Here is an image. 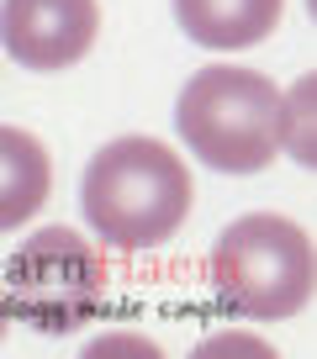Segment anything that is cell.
I'll return each instance as SVG.
<instances>
[{
    "label": "cell",
    "instance_id": "8",
    "mask_svg": "<svg viewBox=\"0 0 317 359\" xmlns=\"http://www.w3.org/2000/svg\"><path fill=\"white\" fill-rule=\"evenodd\" d=\"M281 148L296 164H312L317 158V143H312V74H302L281 95Z\"/></svg>",
    "mask_w": 317,
    "mask_h": 359
},
{
    "label": "cell",
    "instance_id": "2",
    "mask_svg": "<svg viewBox=\"0 0 317 359\" xmlns=\"http://www.w3.org/2000/svg\"><path fill=\"white\" fill-rule=\"evenodd\" d=\"M185 148L217 175H259L281 154V85L259 69L212 64L175 101Z\"/></svg>",
    "mask_w": 317,
    "mask_h": 359
},
{
    "label": "cell",
    "instance_id": "3",
    "mask_svg": "<svg viewBox=\"0 0 317 359\" xmlns=\"http://www.w3.org/2000/svg\"><path fill=\"white\" fill-rule=\"evenodd\" d=\"M212 296L227 317L285 323L312 302V238L281 212H249L212 243Z\"/></svg>",
    "mask_w": 317,
    "mask_h": 359
},
{
    "label": "cell",
    "instance_id": "1",
    "mask_svg": "<svg viewBox=\"0 0 317 359\" xmlns=\"http://www.w3.org/2000/svg\"><path fill=\"white\" fill-rule=\"evenodd\" d=\"M191 169L170 143L127 133L85 164L79 212L85 227L116 254H148L170 243L191 217Z\"/></svg>",
    "mask_w": 317,
    "mask_h": 359
},
{
    "label": "cell",
    "instance_id": "4",
    "mask_svg": "<svg viewBox=\"0 0 317 359\" xmlns=\"http://www.w3.org/2000/svg\"><path fill=\"white\" fill-rule=\"evenodd\" d=\"M106 259L95 243L74 233V227H37L22 238L11 254L0 291H6V312L16 323L37 327V333H79L95 323L106 306Z\"/></svg>",
    "mask_w": 317,
    "mask_h": 359
},
{
    "label": "cell",
    "instance_id": "5",
    "mask_svg": "<svg viewBox=\"0 0 317 359\" xmlns=\"http://www.w3.org/2000/svg\"><path fill=\"white\" fill-rule=\"evenodd\" d=\"M101 0H0V48L22 69H74L95 48Z\"/></svg>",
    "mask_w": 317,
    "mask_h": 359
},
{
    "label": "cell",
    "instance_id": "9",
    "mask_svg": "<svg viewBox=\"0 0 317 359\" xmlns=\"http://www.w3.org/2000/svg\"><path fill=\"white\" fill-rule=\"evenodd\" d=\"M206 348H254V354H264V344H254V338H217Z\"/></svg>",
    "mask_w": 317,
    "mask_h": 359
},
{
    "label": "cell",
    "instance_id": "6",
    "mask_svg": "<svg viewBox=\"0 0 317 359\" xmlns=\"http://www.w3.org/2000/svg\"><path fill=\"white\" fill-rule=\"evenodd\" d=\"M285 0H175V22L191 43L212 53H238L254 48L281 27Z\"/></svg>",
    "mask_w": 317,
    "mask_h": 359
},
{
    "label": "cell",
    "instance_id": "10",
    "mask_svg": "<svg viewBox=\"0 0 317 359\" xmlns=\"http://www.w3.org/2000/svg\"><path fill=\"white\" fill-rule=\"evenodd\" d=\"M6 327H11V312H6V291H0V338H6Z\"/></svg>",
    "mask_w": 317,
    "mask_h": 359
},
{
    "label": "cell",
    "instance_id": "7",
    "mask_svg": "<svg viewBox=\"0 0 317 359\" xmlns=\"http://www.w3.org/2000/svg\"><path fill=\"white\" fill-rule=\"evenodd\" d=\"M53 158L27 127H0V233L27 227L48 206Z\"/></svg>",
    "mask_w": 317,
    "mask_h": 359
}]
</instances>
